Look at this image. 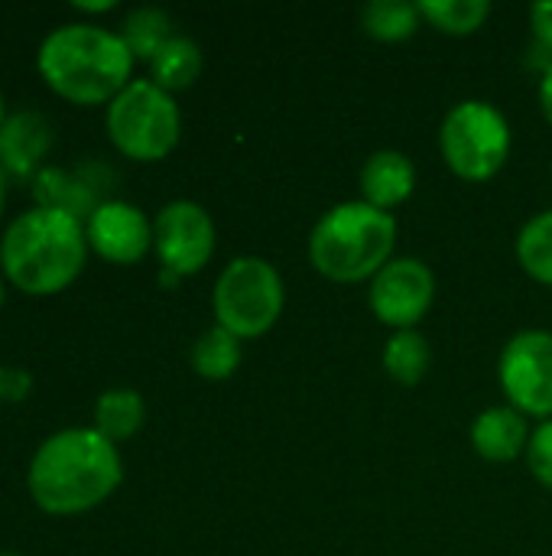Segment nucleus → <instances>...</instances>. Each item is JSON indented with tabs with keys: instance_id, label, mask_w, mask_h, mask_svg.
Returning a JSON list of instances; mask_svg holds the SVG:
<instances>
[{
	"instance_id": "obj_2",
	"label": "nucleus",
	"mask_w": 552,
	"mask_h": 556,
	"mask_svg": "<svg viewBox=\"0 0 552 556\" xmlns=\"http://www.w3.org/2000/svg\"><path fill=\"white\" fill-rule=\"evenodd\" d=\"M133 55L120 33L94 23L55 26L36 55L42 81L72 104H111L133 78Z\"/></svg>"
},
{
	"instance_id": "obj_15",
	"label": "nucleus",
	"mask_w": 552,
	"mask_h": 556,
	"mask_svg": "<svg viewBox=\"0 0 552 556\" xmlns=\"http://www.w3.org/2000/svg\"><path fill=\"white\" fill-rule=\"evenodd\" d=\"M202 49L195 39L189 36H172L153 59H150V81L159 85L163 91H182L189 85H195V78L202 75Z\"/></svg>"
},
{
	"instance_id": "obj_23",
	"label": "nucleus",
	"mask_w": 552,
	"mask_h": 556,
	"mask_svg": "<svg viewBox=\"0 0 552 556\" xmlns=\"http://www.w3.org/2000/svg\"><path fill=\"white\" fill-rule=\"evenodd\" d=\"M517 261L537 283L552 287V212L534 215L517 235Z\"/></svg>"
},
{
	"instance_id": "obj_18",
	"label": "nucleus",
	"mask_w": 552,
	"mask_h": 556,
	"mask_svg": "<svg viewBox=\"0 0 552 556\" xmlns=\"http://www.w3.org/2000/svg\"><path fill=\"white\" fill-rule=\"evenodd\" d=\"M433 365V352H429V342L413 332V329H403V332H394V339H387L384 345V371L403 384V388H413L426 378Z\"/></svg>"
},
{
	"instance_id": "obj_8",
	"label": "nucleus",
	"mask_w": 552,
	"mask_h": 556,
	"mask_svg": "<svg viewBox=\"0 0 552 556\" xmlns=\"http://www.w3.org/2000/svg\"><path fill=\"white\" fill-rule=\"evenodd\" d=\"M501 388L524 417H552V332L524 329L517 332L498 365Z\"/></svg>"
},
{
	"instance_id": "obj_20",
	"label": "nucleus",
	"mask_w": 552,
	"mask_h": 556,
	"mask_svg": "<svg viewBox=\"0 0 552 556\" xmlns=\"http://www.w3.org/2000/svg\"><path fill=\"white\" fill-rule=\"evenodd\" d=\"M420 7L407 0H374L361 10V26L368 36L381 42H400L410 39L420 29Z\"/></svg>"
},
{
	"instance_id": "obj_25",
	"label": "nucleus",
	"mask_w": 552,
	"mask_h": 556,
	"mask_svg": "<svg viewBox=\"0 0 552 556\" xmlns=\"http://www.w3.org/2000/svg\"><path fill=\"white\" fill-rule=\"evenodd\" d=\"M530 26H534L537 46L552 55V0H543V3H534L530 7Z\"/></svg>"
},
{
	"instance_id": "obj_4",
	"label": "nucleus",
	"mask_w": 552,
	"mask_h": 556,
	"mask_svg": "<svg viewBox=\"0 0 552 556\" xmlns=\"http://www.w3.org/2000/svg\"><path fill=\"white\" fill-rule=\"evenodd\" d=\"M397 222L390 212H381L358 202H342L329 208L312 235H309V261L312 267L335 283H361L374 280L394 261Z\"/></svg>"
},
{
	"instance_id": "obj_12",
	"label": "nucleus",
	"mask_w": 552,
	"mask_h": 556,
	"mask_svg": "<svg viewBox=\"0 0 552 556\" xmlns=\"http://www.w3.org/2000/svg\"><path fill=\"white\" fill-rule=\"evenodd\" d=\"M52 147L49 121L36 111H20L0 127V166L7 176H39V163Z\"/></svg>"
},
{
	"instance_id": "obj_29",
	"label": "nucleus",
	"mask_w": 552,
	"mask_h": 556,
	"mask_svg": "<svg viewBox=\"0 0 552 556\" xmlns=\"http://www.w3.org/2000/svg\"><path fill=\"white\" fill-rule=\"evenodd\" d=\"M3 121H7V117H3V98H0V127H3Z\"/></svg>"
},
{
	"instance_id": "obj_24",
	"label": "nucleus",
	"mask_w": 552,
	"mask_h": 556,
	"mask_svg": "<svg viewBox=\"0 0 552 556\" xmlns=\"http://www.w3.org/2000/svg\"><path fill=\"white\" fill-rule=\"evenodd\" d=\"M527 466L540 485L552 489V420H543L527 443Z\"/></svg>"
},
{
	"instance_id": "obj_26",
	"label": "nucleus",
	"mask_w": 552,
	"mask_h": 556,
	"mask_svg": "<svg viewBox=\"0 0 552 556\" xmlns=\"http://www.w3.org/2000/svg\"><path fill=\"white\" fill-rule=\"evenodd\" d=\"M540 108L552 124V62L543 68V78H540Z\"/></svg>"
},
{
	"instance_id": "obj_16",
	"label": "nucleus",
	"mask_w": 552,
	"mask_h": 556,
	"mask_svg": "<svg viewBox=\"0 0 552 556\" xmlns=\"http://www.w3.org/2000/svg\"><path fill=\"white\" fill-rule=\"evenodd\" d=\"M146 420V404L137 391L130 388H114L104 391L94 404V430L111 440L114 446L130 440Z\"/></svg>"
},
{
	"instance_id": "obj_11",
	"label": "nucleus",
	"mask_w": 552,
	"mask_h": 556,
	"mask_svg": "<svg viewBox=\"0 0 552 556\" xmlns=\"http://www.w3.org/2000/svg\"><path fill=\"white\" fill-rule=\"evenodd\" d=\"M88 248L111 264H137L153 248V225L130 202H101L85 222Z\"/></svg>"
},
{
	"instance_id": "obj_6",
	"label": "nucleus",
	"mask_w": 552,
	"mask_h": 556,
	"mask_svg": "<svg viewBox=\"0 0 552 556\" xmlns=\"http://www.w3.org/2000/svg\"><path fill=\"white\" fill-rule=\"evenodd\" d=\"M446 166L465 182H488L511 156V124L488 101H459L439 130Z\"/></svg>"
},
{
	"instance_id": "obj_10",
	"label": "nucleus",
	"mask_w": 552,
	"mask_h": 556,
	"mask_svg": "<svg viewBox=\"0 0 552 556\" xmlns=\"http://www.w3.org/2000/svg\"><path fill=\"white\" fill-rule=\"evenodd\" d=\"M433 296H436V277L416 257H394L384 270H377L368 290L374 316L397 332L413 329L429 313Z\"/></svg>"
},
{
	"instance_id": "obj_22",
	"label": "nucleus",
	"mask_w": 552,
	"mask_h": 556,
	"mask_svg": "<svg viewBox=\"0 0 552 556\" xmlns=\"http://www.w3.org/2000/svg\"><path fill=\"white\" fill-rule=\"evenodd\" d=\"M172 20L169 13L156 10V7H140L133 10L127 20H124V29H120V39L127 42L130 55L133 59H143L150 62L169 39H172Z\"/></svg>"
},
{
	"instance_id": "obj_19",
	"label": "nucleus",
	"mask_w": 552,
	"mask_h": 556,
	"mask_svg": "<svg viewBox=\"0 0 552 556\" xmlns=\"http://www.w3.org/2000/svg\"><path fill=\"white\" fill-rule=\"evenodd\" d=\"M241 365V339L221 326H211L192 345V368L208 381H224Z\"/></svg>"
},
{
	"instance_id": "obj_17",
	"label": "nucleus",
	"mask_w": 552,
	"mask_h": 556,
	"mask_svg": "<svg viewBox=\"0 0 552 556\" xmlns=\"http://www.w3.org/2000/svg\"><path fill=\"white\" fill-rule=\"evenodd\" d=\"M33 192H36V202H39V205H46V208H62V212L75 215L78 222H81V218L88 222L91 212L101 205V202H94L91 186H85L81 179H75V176H68V173H62V169H52V166H49V169H39Z\"/></svg>"
},
{
	"instance_id": "obj_3",
	"label": "nucleus",
	"mask_w": 552,
	"mask_h": 556,
	"mask_svg": "<svg viewBox=\"0 0 552 556\" xmlns=\"http://www.w3.org/2000/svg\"><path fill=\"white\" fill-rule=\"evenodd\" d=\"M85 225L75 215L46 205L16 215L0 241L3 277L29 296H52L72 287L85 267Z\"/></svg>"
},
{
	"instance_id": "obj_7",
	"label": "nucleus",
	"mask_w": 552,
	"mask_h": 556,
	"mask_svg": "<svg viewBox=\"0 0 552 556\" xmlns=\"http://www.w3.org/2000/svg\"><path fill=\"white\" fill-rule=\"evenodd\" d=\"M283 277L264 257L231 261L215 283V316L218 326L238 339H257L273 329L283 313Z\"/></svg>"
},
{
	"instance_id": "obj_1",
	"label": "nucleus",
	"mask_w": 552,
	"mask_h": 556,
	"mask_svg": "<svg viewBox=\"0 0 552 556\" xmlns=\"http://www.w3.org/2000/svg\"><path fill=\"white\" fill-rule=\"evenodd\" d=\"M124 479L120 453L94 427L49 437L29 463V495L46 515H81L114 495Z\"/></svg>"
},
{
	"instance_id": "obj_31",
	"label": "nucleus",
	"mask_w": 552,
	"mask_h": 556,
	"mask_svg": "<svg viewBox=\"0 0 552 556\" xmlns=\"http://www.w3.org/2000/svg\"><path fill=\"white\" fill-rule=\"evenodd\" d=\"M0 306H3V280H0Z\"/></svg>"
},
{
	"instance_id": "obj_32",
	"label": "nucleus",
	"mask_w": 552,
	"mask_h": 556,
	"mask_svg": "<svg viewBox=\"0 0 552 556\" xmlns=\"http://www.w3.org/2000/svg\"><path fill=\"white\" fill-rule=\"evenodd\" d=\"M0 556H16V554H0Z\"/></svg>"
},
{
	"instance_id": "obj_28",
	"label": "nucleus",
	"mask_w": 552,
	"mask_h": 556,
	"mask_svg": "<svg viewBox=\"0 0 552 556\" xmlns=\"http://www.w3.org/2000/svg\"><path fill=\"white\" fill-rule=\"evenodd\" d=\"M3 202H7V173L0 166V215H3Z\"/></svg>"
},
{
	"instance_id": "obj_30",
	"label": "nucleus",
	"mask_w": 552,
	"mask_h": 556,
	"mask_svg": "<svg viewBox=\"0 0 552 556\" xmlns=\"http://www.w3.org/2000/svg\"><path fill=\"white\" fill-rule=\"evenodd\" d=\"M0 401H3V368H0Z\"/></svg>"
},
{
	"instance_id": "obj_27",
	"label": "nucleus",
	"mask_w": 552,
	"mask_h": 556,
	"mask_svg": "<svg viewBox=\"0 0 552 556\" xmlns=\"http://www.w3.org/2000/svg\"><path fill=\"white\" fill-rule=\"evenodd\" d=\"M75 10H88V13H104V10H114V0H104V3H75Z\"/></svg>"
},
{
	"instance_id": "obj_5",
	"label": "nucleus",
	"mask_w": 552,
	"mask_h": 556,
	"mask_svg": "<svg viewBox=\"0 0 552 556\" xmlns=\"http://www.w3.org/2000/svg\"><path fill=\"white\" fill-rule=\"evenodd\" d=\"M179 104L150 78H133L107 104V137L137 163H156L169 156L179 143Z\"/></svg>"
},
{
	"instance_id": "obj_13",
	"label": "nucleus",
	"mask_w": 552,
	"mask_h": 556,
	"mask_svg": "<svg viewBox=\"0 0 552 556\" xmlns=\"http://www.w3.org/2000/svg\"><path fill=\"white\" fill-rule=\"evenodd\" d=\"M416 189V166L400 150H377L361 169V199L381 212L403 205Z\"/></svg>"
},
{
	"instance_id": "obj_14",
	"label": "nucleus",
	"mask_w": 552,
	"mask_h": 556,
	"mask_svg": "<svg viewBox=\"0 0 552 556\" xmlns=\"http://www.w3.org/2000/svg\"><path fill=\"white\" fill-rule=\"evenodd\" d=\"M530 443L527 420L517 407H488L472 424V446L488 463H511Z\"/></svg>"
},
{
	"instance_id": "obj_21",
	"label": "nucleus",
	"mask_w": 552,
	"mask_h": 556,
	"mask_svg": "<svg viewBox=\"0 0 552 556\" xmlns=\"http://www.w3.org/2000/svg\"><path fill=\"white\" fill-rule=\"evenodd\" d=\"M416 7L429 26H436L439 33H449V36H468V33L482 29L485 20L491 16L488 0H420Z\"/></svg>"
},
{
	"instance_id": "obj_9",
	"label": "nucleus",
	"mask_w": 552,
	"mask_h": 556,
	"mask_svg": "<svg viewBox=\"0 0 552 556\" xmlns=\"http://www.w3.org/2000/svg\"><path fill=\"white\" fill-rule=\"evenodd\" d=\"M153 248L172 277L198 274L215 254V222L198 202L176 199L153 222Z\"/></svg>"
}]
</instances>
